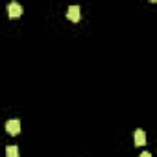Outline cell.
<instances>
[{
    "label": "cell",
    "instance_id": "obj_1",
    "mask_svg": "<svg viewBox=\"0 0 157 157\" xmlns=\"http://www.w3.org/2000/svg\"><path fill=\"white\" fill-rule=\"evenodd\" d=\"M8 15H10V19H19V17L22 15V6H21L19 2L8 4Z\"/></svg>",
    "mask_w": 157,
    "mask_h": 157
},
{
    "label": "cell",
    "instance_id": "obj_4",
    "mask_svg": "<svg viewBox=\"0 0 157 157\" xmlns=\"http://www.w3.org/2000/svg\"><path fill=\"white\" fill-rule=\"evenodd\" d=\"M133 135H135V144H137V146H144V144H146V133H144L142 129H137Z\"/></svg>",
    "mask_w": 157,
    "mask_h": 157
},
{
    "label": "cell",
    "instance_id": "obj_2",
    "mask_svg": "<svg viewBox=\"0 0 157 157\" xmlns=\"http://www.w3.org/2000/svg\"><path fill=\"white\" fill-rule=\"evenodd\" d=\"M6 131L10 135H19L21 133V120L13 118V120H8L6 122Z\"/></svg>",
    "mask_w": 157,
    "mask_h": 157
},
{
    "label": "cell",
    "instance_id": "obj_5",
    "mask_svg": "<svg viewBox=\"0 0 157 157\" xmlns=\"http://www.w3.org/2000/svg\"><path fill=\"white\" fill-rule=\"evenodd\" d=\"M6 157H19V148L17 146H8L6 148Z\"/></svg>",
    "mask_w": 157,
    "mask_h": 157
},
{
    "label": "cell",
    "instance_id": "obj_3",
    "mask_svg": "<svg viewBox=\"0 0 157 157\" xmlns=\"http://www.w3.org/2000/svg\"><path fill=\"white\" fill-rule=\"evenodd\" d=\"M67 17H68L72 22H78V21H80V8H78V6H70V8L67 10Z\"/></svg>",
    "mask_w": 157,
    "mask_h": 157
},
{
    "label": "cell",
    "instance_id": "obj_6",
    "mask_svg": "<svg viewBox=\"0 0 157 157\" xmlns=\"http://www.w3.org/2000/svg\"><path fill=\"white\" fill-rule=\"evenodd\" d=\"M139 157H151V153H148V151H142V153H140Z\"/></svg>",
    "mask_w": 157,
    "mask_h": 157
}]
</instances>
